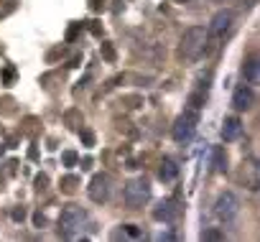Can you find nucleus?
Masks as SVG:
<instances>
[{"instance_id": "nucleus-1", "label": "nucleus", "mask_w": 260, "mask_h": 242, "mask_svg": "<svg viewBox=\"0 0 260 242\" xmlns=\"http://www.w3.org/2000/svg\"><path fill=\"white\" fill-rule=\"evenodd\" d=\"M207 51V28L204 26H189L179 44V56L184 61H197Z\"/></svg>"}, {"instance_id": "nucleus-2", "label": "nucleus", "mask_w": 260, "mask_h": 242, "mask_svg": "<svg viewBox=\"0 0 260 242\" xmlns=\"http://www.w3.org/2000/svg\"><path fill=\"white\" fill-rule=\"evenodd\" d=\"M87 222V212L79 204H67L59 214V234L61 237H74Z\"/></svg>"}, {"instance_id": "nucleus-3", "label": "nucleus", "mask_w": 260, "mask_h": 242, "mask_svg": "<svg viewBox=\"0 0 260 242\" xmlns=\"http://www.w3.org/2000/svg\"><path fill=\"white\" fill-rule=\"evenodd\" d=\"M122 199H125V204L130 209L143 206L151 199V184H148V179H143V176L141 179H130L125 184V189H122Z\"/></svg>"}, {"instance_id": "nucleus-4", "label": "nucleus", "mask_w": 260, "mask_h": 242, "mask_svg": "<svg viewBox=\"0 0 260 242\" xmlns=\"http://www.w3.org/2000/svg\"><path fill=\"white\" fill-rule=\"evenodd\" d=\"M197 125H199V112H194V110L186 107V110L176 117V123H174V128H171L174 141H176V143H189L191 135L197 133Z\"/></svg>"}, {"instance_id": "nucleus-5", "label": "nucleus", "mask_w": 260, "mask_h": 242, "mask_svg": "<svg viewBox=\"0 0 260 242\" xmlns=\"http://www.w3.org/2000/svg\"><path fill=\"white\" fill-rule=\"evenodd\" d=\"M232 21H235V13H232L230 8L217 11V13H214V18L209 21V28H207V44L212 41V46H217V41H222V39L230 33Z\"/></svg>"}, {"instance_id": "nucleus-6", "label": "nucleus", "mask_w": 260, "mask_h": 242, "mask_svg": "<svg viewBox=\"0 0 260 242\" xmlns=\"http://www.w3.org/2000/svg\"><path fill=\"white\" fill-rule=\"evenodd\" d=\"M110 194H112V179H110L107 174L92 176V181H89V186H87V196H89L94 204H105V201L110 199Z\"/></svg>"}, {"instance_id": "nucleus-7", "label": "nucleus", "mask_w": 260, "mask_h": 242, "mask_svg": "<svg viewBox=\"0 0 260 242\" xmlns=\"http://www.w3.org/2000/svg\"><path fill=\"white\" fill-rule=\"evenodd\" d=\"M237 212H240V199H237L232 191H222V194L217 196V204H214V214H217V219H222V222H232V219L237 217Z\"/></svg>"}, {"instance_id": "nucleus-8", "label": "nucleus", "mask_w": 260, "mask_h": 242, "mask_svg": "<svg viewBox=\"0 0 260 242\" xmlns=\"http://www.w3.org/2000/svg\"><path fill=\"white\" fill-rule=\"evenodd\" d=\"M252 105H255V94H252L250 84H240V87L235 89V94H232V107H235L237 112H247Z\"/></svg>"}, {"instance_id": "nucleus-9", "label": "nucleus", "mask_w": 260, "mask_h": 242, "mask_svg": "<svg viewBox=\"0 0 260 242\" xmlns=\"http://www.w3.org/2000/svg\"><path fill=\"white\" fill-rule=\"evenodd\" d=\"M176 217H179V206H176L171 199L161 201V204L153 209V219H158V222H174Z\"/></svg>"}, {"instance_id": "nucleus-10", "label": "nucleus", "mask_w": 260, "mask_h": 242, "mask_svg": "<svg viewBox=\"0 0 260 242\" xmlns=\"http://www.w3.org/2000/svg\"><path fill=\"white\" fill-rule=\"evenodd\" d=\"M242 77L247 84H257L260 82V64H257V56H250L245 64H242Z\"/></svg>"}, {"instance_id": "nucleus-11", "label": "nucleus", "mask_w": 260, "mask_h": 242, "mask_svg": "<svg viewBox=\"0 0 260 242\" xmlns=\"http://www.w3.org/2000/svg\"><path fill=\"white\" fill-rule=\"evenodd\" d=\"M240 133H242L240 117H227V120H224V128H222V138H224V141H237Z\"/></svg>"}, {"instance_id": "nucleus-12", "label": "nucleus", "mask_w": 260, "mask_h": 242, "mask_svg": "<svg viewBox=\"0 0 260 242\" xmlns=\"http://www.w3.org/2000/svg\"><path fill=\"white\" fill-rule=\"evenodd\" d=\"M176 176H179L176 161H174V158H164V161H161V168H158V179H161V181H174Z\"/></svg>"}, {"instance_id": "nucleus-13", "label": "nucleus", "mask_w": 260, "mask_h": 242, "mask_svg": "<svg viewBox=\"0 0 260 242\" xmlns=\"http://www.w3.org/2000/svg\"><path fill=\"white\" fill-rule=\"evenodd\" d=\"M212 171H217V174L227 171V156H224V151L219 146L212 148Z\"/></svg>"}, {"instance_id": "nucleus-14", "label": "nucleus", "mask_w": 260, "mask_h": 242, "mask_svg": "<svg viewBox=\"0 0 260 242\" xmlns=\"http://www.w3.org/2000/svg\"><path fill=\"white\" fill-rule=\"evenodd\" d=\"M79 181H82L79 176L69 174V176H64V179H61V184H59V186H61V191H64V194H72V191L79 186Z\"/></svg>"}, {"instance_id": "nucleus-15", "label": "nucleus", "mask_w": 260, "mask_h": 242, "mask_svg": "<svg viewBox=\"0 0 260 242\" xmlns=\"http://www.w3.org/2000/svg\"><path fill=\"white\" fill-rule=\"evenodd\" d=\"M64 120H67L69 128H79V125H82V115H79L77 110H69V112L64 115Z\"/></svg>"}, {"instance_id": "nucleus-16", "label": "nucleus", "mask_w": 260, "mask_h": 242, "mask_svg": "<svg viewBox=\"0 0 260 242\" xmlns=\"http://www.w3.org/2000/svg\"><path fill=\"white\" fill-rule=\"evenodd\" d=\"M100 51H102V59H105V61H110V64L117 59V54H115V46H112V44H107V41L102 44V49H100Z\"/></svg>"}, {"instance_id": "nucleus-17", "label": "nucleus", "mask_w": 260, "mask_h": 242, "mask_svg": "<svg viewBox=\"0 0 260 242\" xmlns=\"http://www.w3.org/2000/svg\"><path fill=\"white\" fill-rule=\"evenodd\" d=\"M79 138H82L84 148H94V133H92L89 128H82V130H79Z\"/></svg>"}, {"instance_id": "nucleus-18", "label": "nucleus", "mask_w": 260, "mask_h": 242, "mask_svg": "<svg viewBox=\"0 0 260 242\" xmlns=\"http://www.w3.org/2000/svg\"><path fill=\"white\" fill-rule=\"evenodd\" d=\"M202 239H224V232L222 229H214V227H207L204 232H202Z\"/></svg>"}, {"instance_id": "nucleus-19", "label": "nucleus", "mask_w": 260, "mask_h": 242, "mask_svg": "<svg viewBox=\"0 0 260 242\" xmlns=\"http://www.w3.org/2000/svg\"><path fill=\"white\" fill-rule=\"evenodd\" d=\"M61 161H64V166H67V168H72V166H77L79 156H77L74 151H64V153H61Z\"/></svg>"}, {"instance_id": "nucleus-20", "label": "nucleus", "mask_w": 260, "mask_h": 242, "mask_svg": "<svg viewBox=\"0 0 260 242\" xmlns=\"http://www.w3.org/2000/svg\"><path fill=\"white\" fill-rule=\"evenodd\" d=\"M79 31H82V23H74V26H72V28H69V31H67V41H74V39H77V33H79Z\"/></svg>"}, {"instance_id": "nucleus-21", "label": "nucleus", "mask_w": 260, "mask_h": 242, "mask_svg": "<svg viewBox=\"0 0 260 242\" xmlns=\"http://www.w3.org/2000/svg\"><path fill=\"white\" fill-rule=\"evenodd\" d=\"M46 184H49V176H46V174H39V176H36V189H39V191H44V189H46Z\"/></svg>"}, {"instance_id": "nucleus-22", "label": "nucleus", "mask_w": 260, "mask_h": 242, "mask_svg": "<svg viewBox=\"0 0 260 242\" xmlns=\"http://www.w3.org/2000/svg\"><path fill=\"white\" fill-rule=\"evenodd\" d=\"M87 3H89V8L97 13V11H105V3H107V0H87Z\"/></svg>"}, {"instance_id": "nucleus-23", "label": "nucleus", "mask_w": 260, "mask_h": 242, "mask_svg": "<svg viewBox=\"0 0 260 242\" xmlns=\"http://www.w3.org/2000/svg\"><path fill=\"white\" fill-rule=\"evenodd\" d=\"M3 79H6V84L11 87V84H13V79H16V69H13V66H8V69H6V74H3Z\"/></svg>"}, {"instance_id": "nucleus-24", "label": "nucleus", "mask_w": 260, "mask_h": 242, "mask_svg": "<svg viewBox=\"0 0 260 242\" xmlns=\"http://www.w3.org/2000/svg\"><path fill=\"white\" fill-rule=\"evenodd\" d=\"M34 224H36V227H46V217H44L41 212H36V214H34Z\"/></svg>"}, {"instance_id": "nucleus-25", "label": "nucleus", "mask_w": 260, "mask_h": 242, "mask_svg": "<svg viewBox=\"0 0 260 242\" xmlns=\"http://www.w3.org/2000/svg\"><path fill=\"white\" fill-rule=\"evenodd\" d=\"M125 232H127L130 237H141V229H138L136 224H127V227H125Z\"/></svg>"}, {"instance_id": "nucleus-26", "label": "nucleus", "mask_w": 260, "mask_h": 242, "mask_svg": "<svg viewBox=\"0 0 260 242\" xmlns=\"http://www.w3.org/2000/svg\"><path fill=\"white\" fill-rule=\"evenodd\" d=\"M23 217H26V209H23V206L13 209V219H16V222H23Z\"/></svg>"}, {"instance_id": "nucleus-27", "label": "nucleus", "mask_w": 260, "mask_h": 242, "mask_svg": "<svg viewBox=\"0 0 260 242\" xmlns=\"http://www.w3.org/2000/svg\"><path fill=\"white\" fill-rule=\"evenodd\" d=\"M28 158H31V161H39V148H36V146L28 148Z\"/></svg>"}, {"instance_id": "nucleus-28", "label": "nucleus", "mask_w": 260, "mask_h": 242, "mask_svg": "<svg viewBox=\"0 0 260 242\" xmlns=\"http://www.w3.org/2000/svg\"><path fill=\"white\" fill-rule=\"evenodd\" d=\"M92 163H94L92 158H82V163H79V166H82V171H89V168H92Z\"/></svg>"}, {"instance_id": "nucleus-29", "label": "nucleus", "mask_w": 260, "mask_h": 242, "mask_svg": "<svg viewBox=\"0 0 260 242\" xmlns=\"http://www.w3.org/2000/svg\"><path fill=\"white\" fill-rule=\"evenodd\" d=\"M125 102H130V107H141V102H143V99H141V97H127Z\"/></svg>"}, {"instance_id": "nucleus-30", "label": "nucleus", "mask_w": 260, "mask_h": 242, "mask_svg": "<svg viewBox=\"0 0 260 242\" xmlns=\"http://www.w3.org/2000/svg\"><path fill=\"white\" fill-rule=\"evenodd\" d=\"M89 31H92L94 36H100V33H102V28H100V23H97V21H92V26H89Z\"/></svg>"}, {"instance_id": "nucleus-31", "label": "nucleus", "mask_w": 260, "mask_h": 242, "mask_svg": "<svg viewBox=\"0 0 260 242\" xmlns=\"http://www.w3.org/2000/svg\"><path fill=\"white\" fill-rule=\"evenodd\" d=\"M176 3H191V0H176Z\"/></svg>"}, {"instance_id": "nucleus-32", "label": "nucleus", "mask_w": 260, "mask_h": 242, "mask_svg": "<svg viewBox=\"0 0 260 242\" xmlns=\"http://www.w3.org/2000/svg\"><path fill=\"white\" fill-rule=\"evenodd\" d=\"M214 3H222V0H214Z\"/></svg>"}]
</instances>
